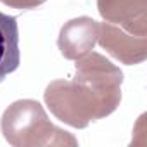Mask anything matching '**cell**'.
<instances>
[{
    "label": "cell",
    "mask_w": 147,
    "mask_h": 147,
    "mask_svg": "<svg viewBox=\"0 0 147 147\" xmlns=\"http://www.w3.org/2000/svg\"><path fill=\"white\" fill-rule=\"evenodd\" d=\"M121 69L99 52H88L76 61L73 80H54L43 99L50 113L62 123L87 128L116 111L121 102Z\"/></svg>",
    "instance_id": "6da1fadb"
},
{
    "label": "cell",
    "mask_w": 147,
    "mask_h": 147,
    "mask_svg": "<svg viewBox=\"0 0 147 147\" xmlns=\"http://www.w3.org/2000/svg\"><path fill=\"white\" fill-rule=\"evenodd\" d=\"M2 133L12 147H47V145H71L78 140L69 131L55 126L43 106L31 99L12 102L2 114Z\"/></svg>",
    "instance_id": "7a4b0ae2"
},
{
    "label": "cell",
    "mask_w": 147,
    "mask_h": 147,
    "mask_svg": "<svg viewBox=\"0 0 147 147\" xmlns=\"http://www.w3.org/2000/svg\"><path fill=\"white\" fill-rule=\"evenodd\" d=\"M99 45L123 64H140L147 57V36L133 35L104 21L99 24Z\"/></svg>",
    "instance_id": "3957f363"
},
{
    "label": "cell",
    "mask_w": 147,
    "mask_h": 147,
    "mask_svg": "<svg viewBox=\"0 0 147 147\" xmlns=\"http://www.w3.org/2000/svg\"><path fill=\"white\" fill-rule=\"evenodd\" d=\"M99 36V23L92 18L82 16L67 21L57 38V45L61 54L69 61H78L94 50Z\"/></svg>",
    "instance_id": "277c9868"
},
{
    "label": "cell",
    "mask_w": 147,
    "mask_h": 147,
    "mask_svg": "<svg viewBox=\"0 0 147 147\" xmlns=\"http://www.w3.org/2000/svg\"><path fill=\"white\" fill-rule=\"evenodd\" d=\"M97 9L104 21L147 36V0H97Z\"/></svg>",
    "instance_id": "5b68a950"
},
{
    "label": "cell",
    "mask_w": 147,
    "mask_h": 147,
    "mask_svg": "<svg viewBox=\"0 0 147 147\" xmlns=\"http://www.w3.org/2000/svg\"><path fill=\"white\" fill-rule=\"evenodd\" d=\"M21 62L19 26L14 16L0 12V82L18 69Z\"/></svg>",
    "instance_id": "8992f818"
},
{
    "label": "cell",
    "mask_w": 147,
    "mask_h": 147,
    "mask_svg": "<svg viewBox=\"0 0 147 147\" xmlns=\"http://www.w3.org/2000/svg\"><path fill=\"white\" fill-rule=\"evenodd\" d=\"M2 2L12 9H35L45 4V0H2Z\"/></svg>",
    "instance_id": "52a82bcc"
}]
</instances>
